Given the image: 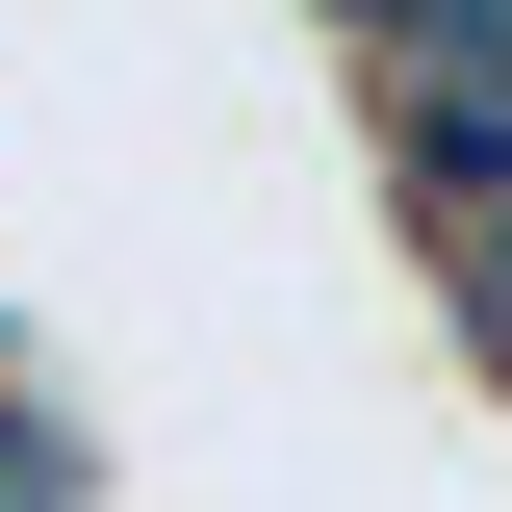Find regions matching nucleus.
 <instances>
[{
	"label": "nucleus",
	"instance_id": "nucleus-1",
	"mask_svg": "<svg viewBox=\"0 0 512 512\" xmlns=\"http://www.w3.org/2000/svg\"><path fill=\"white\" fill-rule=\"evenodd\" d=\"M384 180H410L436 282H487L512 256V77H384Z\"/></svg>",
	"mask_w": 512,
	"mask_h": 512
},
{
	"label": "nucleus",
	"instance_id": "nucleus-2",
	"mask_svg": "<svg viewBox=\"0 0 512 512\" xmlns=\"http://www.w3.org/2000/svg\"><path fill=\"white\" fill-rule=\"evenodd\" d=\"M0 512H77V436H52V410H0Z\"/></svg>",
	"mask_w": 512,
	"mask_h": 512
}]
</instances>
